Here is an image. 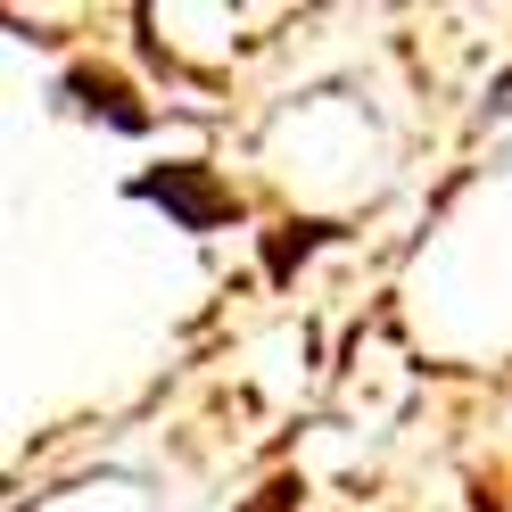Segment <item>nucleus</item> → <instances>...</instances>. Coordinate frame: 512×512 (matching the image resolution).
Wrapping results in <instances>:
<instances>
[{
	"instance_id": "nucleus-1",
	"label": "nucleus",
	"mask_w": 512,
	"mask_h": 512,
	"mask_svg": "<svg viewBox=\"0 0 512 512\" xmlns=\"http://www.w3.org/2000/svg\"><path fill=\"white\" fill-rule=\"evenodd\" d=\"M133 190H141V199H157V207H166V215L182 223V232H215V223L232 215V190L215 182V166H190V157H182V166H157V174H141Z\"/></svg>"
},
{
	"instance_id": "nucleus-2",
	"label": "nucleus",
	"mask_w": 512,
	"mask_h": 512,
	"mask_svg": "<svg viewBox=\"0 0 512 512\" xmlns=\"http://www.w3.org/2000/svg\"><path fill=\"white\" fill-rule=\"evenodd\" d=\"M323 240H331V223H281V232L265 240V273H273V281H290V265H298L306 248H323Z\"/></svg>"
},
{
	"instance_id": "nucleus-3",
	"label": "nucleus",
	"mask_w": 512,
	"mask_h": 512,
	"mask_svg": "<svg viewBox=\"0 0 512 512\" xmlns=\"http://www.w3.org/2000/svg\"><path fill=\"white\" fill-rule=\"evenodd\" d=\"M67 91H75V100H83V108H108V116L124 124V133H141V124H149L141 108H124V83H100V75H75Z\"/></svg>"
},
{
	"instance_id": "nucleus-4",
	"label": "nucleus",
	"mask_w": 512,
	"mask_h": 512,
	"mask_svg": "<svg viewBox=\"0 0 512 512\" xmlns=\"http://www.w3.org/2000/svg\"><path fill=\"white\" fill-rule=\"evenodd\" d=\"M298 496H306V488H298V479H290V471H281V479H273V488H265V496H256L248 512H298Z\"/></svg>"
}]
</instances>
